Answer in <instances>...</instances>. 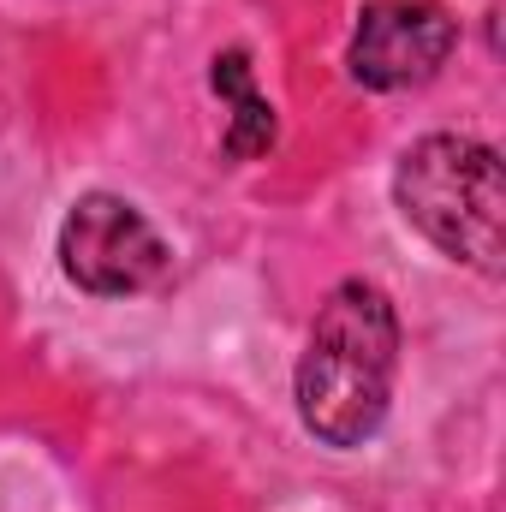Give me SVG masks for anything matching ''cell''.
Listing matches in <instances>:
<instances>
[{"mask_svg":"<svg viewBox=\"0 0 506 512\" xmlns=\"http://www.w3.org/2000/svg\"><path fill=\"white\" fill-rule=\"evenodd\" d=\"M399 215L441 256L501 274L506 251V173L501 155L477 137H423L399 155L393 173Z\"/></svg>","mask_w":506,"mask_h":512,"instance_id":"2","label":"cell"},{"mask_svg":"<svg viewBox=\"0 0 506 512\" xmlns=\"http://www.w3.org/2000/svg\"><path fill=\"white\" fill-rule=\"evenodd\" d=\"M167 245L161 233L137 215V203L114 191H90L72 203L66 227H60V268L72 286L96 292V298H131L161 286L167 274Z\"/></svg>","mask_w":506,"mask_h":512,"instance_id":"3","label":"cell"},{"mask_svg":"<svg viewBox=\"0 0 506 512\" xmlns=\"http://www.w3.org/2000/svg\"><path fill=\"white\" fill-rule=\"evenodd\" d=\"M399 370V316L376 280H340L298 358V417L328 447H364L387 417Z\"/></svg>","mask_w":506,"mask_h":512,"instance_id":"1","label":"cell"},{"mask_svg":"<svg viewBox=\"0 0 506 512\" xmlns=\"http://www.w3.org/2000/svg\"><path fill=\"white\" fill-rule=\"evenodd\" d=\"M459 42V24L447 18V6L435 0H376L364 6L358 30H352V78L364 90H411L423 78H435L447 66Z\"/></svg>","mask_w":506,"mask_h":512,"instance_id":"4","label":"cell"},{"mask_svg":"<svg viewBox=\"0 0 506 512\" xmlns=\"http://www.w3.org/2000/svg\"><path fill=\"white\" fill-rule=\"evenodd\" d=\"M209 84H215V96L233 108V120H227V155H233V161H251L262 149H274V108H268V96H256L251 60H245L239 48H233V54H215Z\"/></svg>","mask_w":506,"mask_h":512,"instance_id":"5","label":"cell"}]
</instances>
